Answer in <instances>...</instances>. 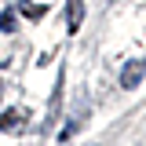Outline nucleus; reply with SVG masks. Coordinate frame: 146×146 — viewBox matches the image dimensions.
<instances>
[{"label": "nucleus", "mask_w": 146, "mask_h": 146, "mask_svg": "<svg viewBox=\"0 0 146 146\" xmlns=\"http://www.w3.org/2000/svg\"><path fill=\"white\" fill-rule=\"evenodd\" d=\"M143 73H146V58H131L124 70H121V88H139V80H143Z\"/></svg>", "instance_id": "obj_1"}, {"label": "nucleus", "mask_w": 146, "mask_h": 146, "mask_svg": "<svg viewBox=\"0 0 146 146\" xmlns=\"http://www.w3.org/2000/svg\"><path fill=\"white\" fill-rule=\"evenodd\" d=\"M22 128H26V113H22V110H4V113H0V131H11V135H15V131H22Z\"/></svg>", "instance_id": "obj_2"}, {"label": "nucleus", "mask_w": 146, "mask_h": 146, "mask_svg": "<svg viewBox=\"0 0 146 146\" xmlns=\"http://www.w3.org/2000/svg\"><path fill=\"white\" fill-rule=\"evenodd\" d=\"M80 22H84V0H66V29L80 33Z\"/></svg>", "instance_id": "obj_3"}, {"label": "nucleus", "mask_w": 146, "mask_h": 146, "mask_svg": "<svg viewBox=\"0 0 146 146\" xmlns=\"http://www.w3.org/2000/svg\"><path fill=\"white\" fill-rule=\"evenodd\" d=\"M15 11H18L22 18H33V22L48 15V7H44V4H33V0H18V4H15Z\"/></svg>", "instance_id": "obj_4"}, {"label": "nucleus", "mask_w": 146, "mask_h": 146, "mask_svg": "<svg viewBox=\"0 0 146 146\" xmlns=\"http://www.w3.org/2000/svg\"><path fill=\"white\" fill-rule=\"evenodd\" d=\"M0 33H15V11H0Z\"/></svg>", "instance_id": "obj_5"}, {"label": "nucleus", "mask_w": 146, "mask_h": 146, "mask_svg": "<svg viewBox=\"0 0 146 146\" xmlns=\"http://www.w3.org/2000/svg\"><path fill=\"white\" fill-rule=\"evenodd\" d=\"M0 91H4V84H0Z\"/></svg>", "instance_id": "obj_6"}]
</instances>
